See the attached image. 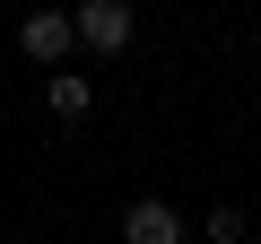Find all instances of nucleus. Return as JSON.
I'll return each mask as SVG.
<instances>
[{"mask_svg":"<svg viewBox=\"0 0 261 244\" xmlns=\"http://www.w3.org/2000/svg\"><path fill=\"white\" fill-rule=\"evenodd\" d=\"M70 18H79V44H87V53H122L130 27H140V18H130V0H79Z\"/></svg>","mask_w":261,"mask_h":244,"instance_id":"f257e3e1","label":"nucleus"},{"mask_svg":"<svg viewBox=\"0 0 261 244\" xmlns=\"http://www.w3.org/2000/svg\"><path fill=\"white\" fill-rule=\"evenodd\" d=\"M18 44H27V61H70V44H79V18H70V9H35V18L18 27Z\"/></svg>","mask_w":261,"mask_h":244,"instance_id":"f03ea898","label":"nucleus"},{"mask_svg":"<svg viewBox=\"0 0 261 244\" xmlns=\"http://www.w3.org/2000/svg\"><path fill=\"white\" fill-rule=\"evenodd\" d=\"M122 244H183V209H166V201H130V209H122Z\"/></svg>","mask_w":261,"mask_h":244,"instance_id":"7ed1b4c3","label":"nucleus"},{"mask_svg":"<svg viewBox=\"0 0 261 244\" xmlns=\"http://www.w3.org/2000/svg\"><path fill=\"white\" fill-rule=\"evenodd\" d=\"M44 105H53L61 122H87V113H96V87H87L79 70H53V79H44Z\"/></svg>","mask_w":261,"mask_h":244,"instance_id":"20e7f679","label":"nucleus"},{"mask_svg":"<svg viewBox=\"0 0 261 244\" xmlns=\"http://www.w3.org/2000/svg\"><path fill=\"white\" fill-rule=\"evenodd\" d=\"M244 235H252L244 209H209V244H244Z\"/></svg>","mask_w":261,"mask_h":244,"instance_id":"39448f33","label":"nucleus"}]
</instances>
